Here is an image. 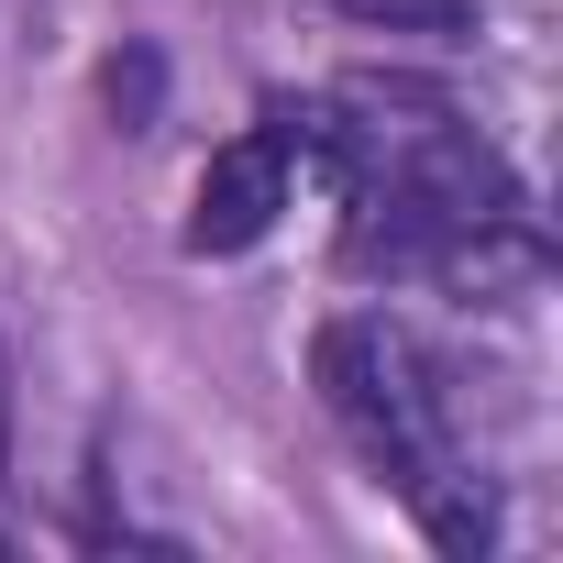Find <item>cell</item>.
Segmentation results:
<instances>
[{"label": "cell", "instance_id": "cell-1", "mask_svg": "<svg viewBox=\"0 0 563 563\" xmlns=\"http://www.w3.org/2000/svg\"><path fill=\"white\" fill-rule=\"evenodd\" d=\"M310 376H321V409H332V420L354 431V453L420 508V530H431L442 552H486V541H497V508H486V486H475L464 453H453V409H442V387H431V354H420L398 321H376V310L321 321Z\"/></svg>", "mask_w": 563, "mask_h": 563}, {"label": "cell", "instance_id": "cell-2", "mask_svg": "<svg viewBox=\"0 0 563 563\" xmlns=\"http://www.w3.org/2000/svg\"><path fill=\"white\" fill-rule=\"evenodd\" d=\"M276 210H288V144L276 133H232L199 188H188V254H243L276 232Z\"/></svg>", "mask_w": 563, "mask_h": 563}, {"label": "cell", "instance_id": "cell-3", "mask_svg": "<svg viewBox=\"0 0 563 563\" xmlns=\"http://www.w3.org/2000/svg\"><path fill=\"white\" fill-rule=\"evenodd\" d=\"M332 12H354L376 34H431V45H464L475 34V0H332Z\"/></svg>", "mask_w": 563, "mask_h": 563}, {"label": "cell", "instance_id": "cell-4", "mask_svg": "<svg viewBox=\"0 0 563 563\" xmlns=\"http://www.w3.org/2000/svg\"><path fill=\"white\" fill-rule=\"evenodd\" d=\"M100 100L122 111V133H155V100H166V56H155V45H122V56L100 67Z\"/></svg>", "mask_w": 563, "mask_h": 563}, {"label": "cell", "instance_id": "cell-5", "mask_svg": "<svg viewBox=\"0 0 563 563\" xmlns=\"http://www.w3.org/2000/svg\"><path fill=\"white\" fill-rule=\"evenodd\" d=\"M0 464H12V332H0Z\"/></svg>", "mask_w": 563, "mask_h": 563}, {"label": "cell", "instance_id": "cell-6", "mask_svg": "<svg viewBox=\"0 0 563 563\" xmlns=\"http://www.w3.org/2000/svg\"><path fill=\"white\" fill-rule=\"evenodd\" d=\"M0 552H12V530H0Z\"/></svg>", "mask_w": 563, "mask_h": 563}]
</instances>
